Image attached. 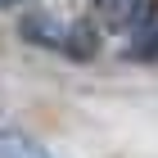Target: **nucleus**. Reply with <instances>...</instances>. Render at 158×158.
Masks as SVG:
<instances>
[{"label":"nucleus","mask_w":158,"mask_h":158,"mask_svg":"<svg viewBox=\"0 0 158 158\" xmlns=\"http://www.w3.org/2000/svg\"><path fill=\"white\" fill-rule=\"evenodd\" d=\"M32 45H45L54 54H73V59H90L95 54V36H90V27L77 23V18H59V14H27L23 23H18Z\"/></svg>","instance_id":"f257e3e1"},{"label":"nucleus","mask_w":158,"mask_h":158,"mask_svg":"<svg viewBox=\"0 0 158 158\" xmlns=\"http://www.w3.org/2000/svg\"><path fill=\"white\" fill-rule=\"evenodd\" d=\"M95 9L104 23L122 27V32H145L149 14H154V0H95Z\"/></svg>","instance_id":"f03ea898"},{"label":"nucleus","mask_w":158,"mask_h":158,"mask_svg":"<svg viewBox=\"0 0 158 158\" xmlns=\"http://www.w3.org/2000/svg\"><path fill=\"white\" fill-rule=\"evenodd\" d=\"M9 5H18V0H0V9H9Z\"/></svg>","instance_id":"39448f33"},{"label":"nucleus","mask_w":158,"mask_h":158,"mask_svg":"<svg viewBox=\"0 0 158 158\" xmlns=\"http://www.w3.org/2000/svg\"><path fill=\"white\" fill-rule=\"evenodd\" d=\"M0 158H54L36 135L18 131V127H0Z\"/></svg>","instance_id":"7ed1b4c3"},{"label":"nucleus","mask_w":158,"mask_h":158,"mask_svg":"<svg viewBox=\"0 0 158 158\" xmlns=\"http://www.w3.org/2000/svg\"><path fill=\"white\" fill-rule=\"evenodd\" d=\"M131 59H158V27H145V32H135L131 50H127Z\"/></svg>","instance_id":"20e7f679"}]
</instances>
